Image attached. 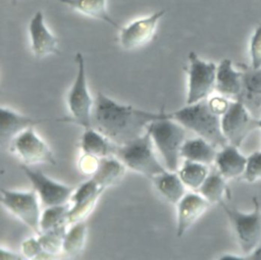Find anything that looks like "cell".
Returning a JSON list of instances; mask_svg holds the SVG:
<instances>
[{
	"label": "cell",
	"instance_id": "1",
	"mask_svg": "<svg viewBox=\"0 0 261 260\" xmlns=\"http://www.w3.org/2000/svg\"><path fill=\"white\" fill-rule=\"evenodd\" d=\"M122 104L102 92L95 96L91 126L105 135L117 146L124 145L142 136L149 124L163 114Z\"/></svg>",
	"mask_w": 261,
	"mask_h": 260
},
{
	"label": "cell",
	"instance_id": "2",
	"mask_svg": "<svg viewBox=\"0 0 261 260\" xmlns=\"http://www.w3.org/2000/svg\"><path fill=\"white\" fill-rule=\"evenodd\" d=\"M169 116L188 131L209 141L217 148L228 144L221 131L220 116L210 109L207 99L186 104L184 107L169 112Z\"/></svg>",
	"mask_w": 261,
	"mask_h": 260
},
{
	"label": "cell",
	"instance_id": "3",
	"mask_svg": "<svg viewBox=\"0 0 261 260\" xmlns=\"http://www.w3.org/2000/svg\"><path fill=\"white\" fill-rule=\"evenodd\" d=\"M148 129L155 149L162 157L165 168L170 171H177L181 158L180 149L187 139V128L172 119L169 112L164 109L163 114L152 121Z\"/></svg>",
	"mask_w": 261,
	"mask_h": 260
},
{
	"label": "cell",
	"instance_id": "4",
	"mask_svg": "<svg viewBox=\"0 0 261 260\" xmlns=\"http://www.w3.org/2000/svg\"><path fill=\"white\" fill-rule=\"evenodd\" d=\"M114 155L123 162L126 168L149 178L167 170L155 154V146L148 128L137 139L117 146Z\"/></svg>",
	"mask_w": 261,
	"mask_h": 260
},
{
	"label": "cell",
	"instance_id": "5",
	"mask_svg": "<svg viewBox=\"0 0 261 260\" xmlns=\"http://www.w3.org/2000/svg\"><path fill=\"white\" fill-rule=\"evenodd\" d=\"M74 62L76 64V74L66 95V105L69 116L62 118L63 122L74 123L86 128L91 126L95 98L92 97L88 87L86 62L81 52H76Z\"/></svg>",
	"mask_w": 261,
	"mask_h": 260
},
{
	"label": "cell",
	"instance_id": "6",
	"mask_svg": "<svg viewBox=\"0 0 261 260\" xmlns=\"http://www.w3.org/2000/svg\"><path fill=\"white\" fill-rule=\"evenodd\" d=\"M219 205L230 222L243 253L249 255L261 241V208L257 198H254V209L250 213L229 207L225 202Z\"/></svg>",
	"mask_w": 261,
	"mask_h": 260
},
{
	"label": "cell",
	"instance_id": "7",
	"mask_svg": "<svg viewBox=\"0 0 261 260\" xmlns=\"http://www.w3.org/2000/svg\"><path fill=\"white\" fill-rule=\"evenodd\" d=\"M217 65L214 62L203 60L199 55L191 51L188 55L186 66L187 96L186 104H193L208 99L215 90Z\"/></svg>",
	"mask_w": 261,
	"mask_h": 260
},
{
	"label": "cell",
	"instance_id": "8",
	"mask_svg": "<svg viewBox=\"0 0 261 260\" xmlns=\"http://www.w3.org/2000/svg\"><path fill=\"white\" fill-rule=\"evenodd\" d=\"M0 201L11 215L36 233L40 232L41 201L34 189L29 191L2 189Z\"/></svg>",
	"mask_w": 261,
	"mask_h": 260
},
{
	"label": "cell",
	"instance_id": "9",
	"mask_svg": "<svg viewBox=\"0 0 261 260\" xmlns=\"http://www.w3.org/2000/svg\"><path fill=\"white\" fill-rule=\"evenodd\" d=\"M8 149L23 164L29 166L56 164L53 151L45 140L37 134L35 126H31L14 137L8 144Z\"/></svg>",
	"mask_w": 261,
	"mask_h": 260
},
{
	"label": "cell",
	"instance_id": "10",
	"mask_svg": "<svg viewBox=\"0 0 261 260\" xmlns=\"http://www.w3.org/2000/svg\"><path fill=\"white\" fill-rule=\"evenodd\" d=\"M20 168L30 180L44 207L69 203V199L75 187L55 180L42 170L35 169L23 163L20 165Z\"/></svg>",
	"mask_w": 261,
	"mask_h": 260
},
{
	"label": "cell",
	"instance_id": "11",
	"mask_svg": "<svg viewBox=\"0 0 261 260\" xmlns=\"http://www.w3.org/2000/svg\"><path fill=\"white\" fill-rule=\"evenodd\" d=\"M221 131L228 144L240 147L248 134L257 126L247 105L241 99L229 102L227 110L220 117Z\"/></svg>",
	"mask_w": 261,
	"mask_h": 260
},
{
	"label": "cell",
	"instance_id": "12",
	"mask_svg": "<svg viewBox=\"0 0 261 260\" xmlns=\"http://www.w3.org/2000/svg\"><path fill=\"white\" fill-rule=\"evenodd\" d=\"M164 14V9L157 10L121 27L118 30V43L120 47L126 51H134L149 44L153 40L157 25Z\"/></svg>",
	"mask_w": 261,
	"mask_h": 260
},
{
	"label": "cell",
	"instance_id": "13",
	"mask_svg": "<svg viewBox=\"0 0 261 260\" xmlns=\"http://www.w3.org/2000/svg\"><path fill=\"white\" fill-rule=\"evenodd\" d=\"M104 190L105 189L101 188L91 177L89 180L75 187L69 199V208L67 212L68 224L85 220L94 210L96 203Z\"/></svg>",
	"mask_w": 261,
	"mask_h": 260
},
{
	"label": "cell",
	"instance_id": "14",
	"mask_svg": "<svg viewBox=\"0 0 261 260\" xmlns=\"http://www.w3.org/2000/svg\"><path fill=\"white\" fill-rule=\"evenodd\" d=\"M28 32L31 50L36 57L43 58L58 53V39L47 27L41 10H38L31 18Z\"/></svg>",
	"mask_w": 261,
	"mask_h": 260
},
{
	"label": "cell",
	"instance_id": "15",
	"mask_svg": "<svg viewBox=\"0 0 261 260\" xmlns=\"http://www.w3.org/2000/svg\"><path fill=\"white\" fill-rule=\"evenodd\" d=\"M211 204L198 192H187L176 206V236L182 237L186 231L207 211Z\"/></svg>",
	"mask_w": 261,
	"mask_h": 260
},
{
	"label": "cell",
	"instance_id": "16",
	"mask_svg": "<svg viewBox=\"0 0 261 260\" xmlns=\"http://www.w3.org/2000/svg\"><path fill=\"white\" fill-rule=\"evenodd\" d=\"M48 118H34L21 114L10 107L0 108V140L1 144H9L11 140L24 129L39 123L49 121Z\"/></svg>",
	"mask_w": 261,
	"mask_h": 260
},
{
	"label": "cell",
	"instance_id": "17",
	"mask_svg": "<svg viewBox=\"0 0 261 260\" xmlns=\"http://www.w3.org/2000/svg\"><path fill=\"white\" fill-rule=\"evenodd\" d=\"M214 164L225 179L237 178L244 174L247 157L240 152L239 147L227 144L217 151Z\"/></svg>",
	"mask_w": 261,
	"mask_h": 260
},
{
	"label": "cell",
	"instance_id": "18",
	"mask_svg": "<svg viewBox=\"0 0 261 260\" xmlns=\"http://www.w3.org/2000/svg\"><path fill=\"white\" fill-rule=\"evenodd\" d=\"M215 90L224 97H234L236 99L243 93V73L234 69L228 58L222 59L217 65Z\"/></svg>",
	"mask_w": 261,
	"mask_h": 260
},
{
	"label": "cell",
	"instance_id": "19",
	"mask_svg": "<svg viewBox=\"0 0 261 260\" xmlns=\"http://www.w3.org/2000/svg\"><path fill=\"white\" fill-rule=\"evenodd\" d=\"M150 179L160 196L170 204L176 205L187 193V187L180 179L177 171L165 170Z\"/></svg>",
	"mask_w": 261,
	"mask_h": 260
},
{
	"label": "cell",
	"instance_id": "20",
	"mask_svg": "<svg viewBox=\"0 0 261 260\" xmlns=\"http://www.w3.org/2000/svg\"><path fill=\"white\" fill-rule=\"evenodd\" d=\"M116 147L117 145L112 143L105 135L92 126L84 128L80 139L81 151L99 158L114 155Z\"/></svg>",
	"mask_w": 261,
	"mask_h": 260
},
{
	"label": "cell",
	"instance_id": "21",
	"mask_svg": "<svg viewBox=\"0 0 261 260\" xmlns=\"http://www.w3.org/2000/svg\"><path fill=\"white\" fill-rule=\"evenodd\" d=\"M64 4L83 15L102 20L110 24L115 30H119V25L108 13L107 0H55Z\"/></svg>",
	"mask_w": 261,
	"mask_h": 260
},
{
	"label": "cell",
	"instance_id": "22",
	"mask_svg": "<svg viewBox=\"0 0 261 260\" xmlns=\"http://www.w3.org/2000/svg\"><path fill=\"white\" fill-rule=\"evenodd\" d=\"M216 148L212 143L201 137L186 139L180 149V157L186 160L211 165L215 161Z\"/></svg>",
	"mask_w": 261,
	"mask_h": 260
},
{
	"label": "cell",
	"instance_id": "23",
	"mask_svg": "<svg viewBox=\"0 0 261 260\" xmlns=\"http://www.w3.org/2000/svg\"><path fill=\"white\" fill-rule=\"evenodd\" d=\"M126 170V166L115 155L100 158L97 170L91 176L101 188L107 189L120 181Z\"/></svg>",
	"mask_w": 261,
	"mask_h": 260
},
{
	"label": "cell",
	"instance_id": "24",
	"mask_svg": "<svg viewBox=\"0 0 261 260\" xmlns=\"http://www.w3.org/2000/svg\"><path fill=\"white\" fill-rule=\"evenodd\" d=\"M210 204H220L224 202V198H229V190L226 179L217 171L209 172L202 186L197 191Z\"/></svg>",
	"mask_w": 261,
	"mask_h": 260
},
{
	"label": "cell",
	"instance_id": "25",
	"mask_svg": "<svg viewBox=\"0 0 261 260\" xmlns=\"http://www.w3.org/2000/svg\"><path fill=\"white\" fill-rule=\"evenodd\" d=\"M87 233L88 228L85 220L69 224L63 238L62 252L70 257L80 255L85 248Z\"/></svg>",
	"mask_w": 261,
	"mask_h": 260
},
{
	"label": "cell",
	"instance_id": "26",
	"mask_svg": "<svg viewBox=\"0 0 261 260\" xmlns=\"http://www.w3.org/2000/svg\"><path fill=\"white\" fill-rule=\"evenodd\" d=\"M208 166L200 162L184 159V163L178 167L177 173L188 189L197 192L210 172Z\"/></svg>",
	"mask_w": 261,
	"mask_h": 260
},
{
	"label": "cell",
	"instance_id": "27",
	"mask_svg": "<svg viewBox=\"0 0 261 260\" xmlns=\"http://www.w3.org/2000/svg\"><path fill=\"white\" fill-rule=\"evenodd\" d=\"M69 204L45 207L40 219V232L68 224L67 212Z\"/></svg>",
	"mask_w": 261,
	"mask_h": 260
},
{
	"label": "cell",
	"instance_id": "28",
	"mask_svg": "<svg viewBox=\"0 0 261 260\" xmlns=\"http://www.w3.org/2000/svg\"><path fill=\"white\" fill-rule=\"evenodd\" d=\"M67 225L60 226L54 229L41 231L38 233V238L45 252L52 258L62 251V244Z\"/></svg>",
	"mask_w": 261,
	"mask_h": 260
},
{
	"label": "cell",
	"instance_id": "29",
	"mask_svg": "<svg viewBox=\"0 0 261 260\" xmlns=\"http://www.w3.org/2000/svg\"><path fill=\"white\" fill-rule=\"evenodd\" d=\"M243 73V93L237 99H245L253 95L261 96V68H245Z\"/></svg>",
	"mask_w": 261,
	"mask_h": 260
},
{
	"label": "cell",
	"instance_id": "30",
	"mask_svg": "<svg viewBox=\"0 0 261 260\" xmlns=\"http://www.w3.org/2000/svg\"><path fill=\"white\" fill-rule=\"evenodd\" d=\"M21 254L24 258L30 259H50L52 258L43 249L39 238H28L21 244Z\"/></svg>",
	"mask_w": 261,
	"mask_h": 260
},
{
	"label": "cell",
	"instance_id": "31",
	"mask_svg": "<svg viewBox=\"0 0 261 260\" xmlns=\"http://www.w3.org/2000/svg\"><path fill=\"white\" fill-rule=\"evenodd\" d=\"M242 176L248 183L261 179V151L254 152L247 157L246 168Z\"/></svg>",
	"mask_w": 261,
	"mask_h": 260
},
{
	"label": "cell",
	"instance_id": "32",
	"mask_svg": "<svg viewBox=\"0 0 261 260\" xmlns=\"http://www.w3.org/2000/svg\"><path fill=\"white\" fill-rule=\"evenodd\" d=\"M250 58L252 68H261V22L254 30L250 39Z\"/></svg>",
	"mask_w": 261,
	"mask_h": 260
},
{
	"label": "cell",
	"instance_id": "33",
	"mask_svg": "<svg viewBox=\"0 0 261 260\" xmlns=\"http://www.w3.org/2000/svg\"><path fill=\"white\" fill-rule=\"evenodd\" d=\"M100 158L88 153H83L77 159V169L81 173L90 175V177L95 173L98 168Z\"/></svg>",
	"mask_w": 261,
	"mask_h": 260
},
{
	"label": "cell",
	"instance_id": "34",
	"mask_svg": "<svg viewBox=\"0 0 261 260\" xmlns=\"http://www.w3.org/2000/svg\"><path fill=\"white\" fill-rule=\"evenodd\" d=\"M208 100V105L210 109L217 115L221 117V115L227 110L229 106V102L224 96H215L212 98L207 99Z\"/></svg>",
	"mask_w": 261,
	"mask_h": 260
},
{
	"label": "cell",
	"instance_id": "35",
	"mask_svg": "<svg viewBox=\"0 0 261 260\" xmlns=\"http://www.w3.org/2000/svg\"><path fill=\"white\" fill-rule=\"evenodd\" d=\"M0 259L1 260H21L24 259L22 254H19L10 248L1 246L0 248Z\"/></svg>",
	"mask_w": 261,
	"mask_h": 260
},
{
	"label": "cell",
	"instance_id": "36",
	"mask_svg": "<svg viewBox=\"0 0 261 260\" xmlns=\"http://www.w3.org/2000/svg\"><path fill=\"white\" fill-rule=\"evenodd\" d=\"M247 260H261V245H259L252 253H250L247 257Z\"/></svg>",
	"mask_w": 261,
	"mask_h": 260
},
{
	"label": "cell",
	"instance_id": "37",
	"mask_svg": "<svg viewBox=\"0 0 261 260\" xmlns=\"http://www.w3.org/2000/svg\"><path fill=\"white\" fill-rule=\"evenodd\" d=\"M257 126H258L259 128H261V118H260L259 120H257Z\"/></svg>",
	"mask_w": 261,
	"mask_h": 260
},
{
	"label": "cell",
	"instance_id": "38",
	"mask_svg": "<svg viewBox=\"0 0 261 260\" xmlns=\"http://www.w3.org/2000/svg\"><path fill=\"white\" fill-rule=\"evenodd\" d=\"M12 1H16V0H12Z\"/></svg>",
	"mask_w": 261,
	"mask_h": 260
}]
</instances>
